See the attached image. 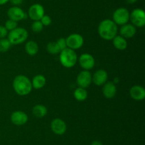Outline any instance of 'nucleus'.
I'll use <instances>...</instances> for the list:
<instances>
[{
  "label": "nucleus",
  "mask_w": 145,
  "mask_h": 145,
  "mask_svg": "<svg viewBox=\"0 0 145 145\" xmlns=\"http://www.w3.org/2000/svg\"><path fill=\"white\" fill-rule=\"evenodd\" d=\"M108 78V75L107 71L103 69H99L92 75V82L97 86H102L107 82Z\"/></svg>",
  "instance_id": "obj_14"
},
{
  "label": "nucleus",
  "mask_w": 145,
  "mask_h": 145,
  "mask_svg": "<svg viewBox=\"0 0 145 145\" xmlns=\"http://www.w3.org/2000/svg\"><path fill=\"white\" fill-rule=\"evenodd\" d=\"M31 83H32L33 88H35L36 90L41 89L46 84V78L44 75H40V74L36 75L33 77L32 81H31Z\"/></svg>",
  "instance_id": "obj_19"
},
{
  "label": "nucleus",
  "mask_w": 145,
  "mask_h": 145,
  "mask_svg": "<svg viewBox=\"0 0 145 145\" xmlns=\"http://www.w3.org/2000/svg\"><path fill=\"white\" fill-rule=\"evenodd\" d=\"M137 32L136 27L132 24H125L121 26L120 28V35L125 38H131Z\"/></svg>",
  "instance_id": "obj_16"
},
{
  "label": "nucleus",
  "mask_w": 145,
  "mask_h": 145,
  "mask_svg": "<svg viewBox=\"0 0 145 145\" xmlns=\"http://www.w3.org/2000/svg\"><path fill=\"white\" fill-rule=\"evenodd\" d=\"M8 40L11 45H18L25 42L28 37V33L23 27H17L8 33Z\"/></svg>",
  "instance_id": "obj_4"
},
{
  "label": "nucleus",
  "mask_w": 145,
  "mask_h": 145,
  "mask_svg": "<svg viewBox=\"0 0 145 145\" xmlns=\"http://www.w3.org/2000/svg\"><path fill=\"white\" fill-rule=\"evenodd\" d=\"M8 1H9V0H0V5H4Z\"/></svg>",
  "instance_id": "obj_33"
},
{
  "label": "nucleus",
  "mask_w": 145,
  "mask_h": 145,
  "mask_svg": "<svg viewBox=\"0 0 145 145\" xmlns=\"http://www.w3.org/2000/svg\"><path fill=\"white\" fill-rule=\"evenodd\" d=\"M11 44L8 41V38H1L0 39V52H7L11 48Z\"/></svg>",
  "instance_id": "obj_24"
},
{
  "label": "nucleus",
  "mask_w": 145,
  "mask_h": 145,
  "mask_svg": "<svg viewBox=\"0 0 145 145\" xmlns=\"http://www.w3.org/2000/svg\"><path fill=\"white\" fill-rule=\"evenodd\" d=\"M50 127L52 132L57 135H62L66 132L67 125L60 118H55L51 122Z\"/></svg>",
  "instance_id": "obj_13"
},
{
  "label": "nucleus",
  "mask_w": 145,
  "mask_h": 145,
  "mask_svg": "<svg viewBox=\"0 0 145 145\" xmlns=\"http://www.w3.org/2000/svg\"><path fill=\"white\" fill-rule=\"evenodd\" d=\"M67 47L72 50H77L83 46L84 40L83 36L79 34H72L66 38Z\"/></svg>",
  "instance_id": "obj_7"
},
{
  "label": "nucleus",
  "mask_w": 145,
  "mask_h": 145,
  "mask_svg": "<svg viewBox=\"0 0 145 145\" xmlns=\"http://www.w3.org/2000/svg\"><path fill=\"white\" fill-rule=\"evenodd\" d=\"M4 26H5V28H7V31H11L18 27V22L14 21V20H11L8 18V19L6 21Z\"/></svg>",
  "instance_id": "obj_26"
},
{
  "label": "nucleus",
  "mask_w": 145,
  "mask_h": 145,
  "mask_svg": "<svg viewBox=\"0 0 145 145\" xmlns=\"http://www.w3.org/2000/svg\"><path fill=\"white\" fill-rule=\"evenodd\" d=\"M126 2L127 3V4H135V3H136L137 1V0H125Z\"/></svg>",
  "instance_id": "obj_32"
},
{
  "label": "nucleus",
  "mask_w": 145,
  "mask_h": 145,
  "mask_svg": "<svg viewBox=\"0 0 145 145\" xmlns=\"http://www.w3.org/2000/svg\"><path fill=\"white\" fill-rule=\"evenodd\" d=\"M74 97L78 101H84L88 97V92L86 88L79 87L75 89L74 92Z\"/></svg>",
  "instance_id": "obj_22"
},
{
  "label": "nucleus",
  "mask_w": 145,
  "mask_h": 145,
  "mask_svg": "<svg viewBox=\"0 0 145 145\" xmlns=\"http://www.w3.org/2000/svg\"><path fill=\"white\" fill-rule=\"evenodd\" d=\"M118 25L111 19H104L99 24L98 33L103 39L112 41L118 34Z\"/></svg>",
  "instance_id": "obj_1"
},
{
  "label": "nucleus",
  "mask_w": 145,
  "mask_h": 145,
  "mask_svg": "<svg viewBox=\"0 0 145 145\" xmlns=\"http://www.w3.org/2000/svg\"><path fill=\"white\" fill-rule=\"evenodd\" d=\"M25 51L29 55H35L39 51V46L38 44L34 41H29L25 44Z\"/></svg>",
  "instance_id": "obj_21"
},
{
  "label": "nucleus",
  "mask_w": 145,
  "mask_h": 145,
  "mask_svg": "<svg viewBox=\"0 0 145 145\" xmlns=\"http://www.w3.org/2000/svg\"><path fill=\"white\" fill-rule=\"evenodd\" d=\"M13 88L18 95L25 96L31 93L33 87L31 80L27 76L18 75L14 78L13 80Z\"/></svg>",
  "instance_id": "obj_2"
},
{
  "label": "nucleus",
  "mask_w": 145,
  "mask_h": 145,
  "mask_svg": "<svg viewBox=\"0 0 145 145\" xmlns=\"http://www.w3.org/2000/svg\"><path fill=\"white\" fill-rule=\"evenodd\" d=\"M7 16L9 19L14 20L16 22L25 19L28 16L26 13L24 12L22 9L20 8L19 7H15V6L8 9L7 11Z\"/></svg>",
  "instance_id": "obj_10"
},
{
  "label": "nucleus",
  "mask_w": 145,
  "mask_h": 145,
  "mask_svg": "<svg viewBox=\"0 0 145 145\" xmlns=\"http://www.w3.org/2000/svg\"><path fill=\"white\" fill-rule=\"evenodd\" d=\"M8 31L4 26L0 25V39L6 38V36H7L8 35Z\"/></svg>",
  "instance_id": "obj_29"
},
{
  "label": "nucleus",
  "mask_w": 145,
  "mask_h": 145,
  "mask_svg": "<svg viewBox=\"0 0 145 145\" xmlns=\"http://www.w3.org/2000/svg\"><path fill=\"white\" fill-rule=\"evenodd\" d=\"M103 86V94L105 98L111 99L116 96L117 92L116 84L113 83V82H106Z\"/></svg>",
  "instance_id": "obj_17"
},
{
  "label": "nucleus",
  "mask_w": 145,
  "mask_h": 145,
  "mask_svg": "<svg viewBox=\"0 0 145 145\" xmlns=\"http://www.w3.org/2000/svg\"><path fill=\"white\" fill-rule=\"evenodd\" d=\"M59 53V61L65 68H73L77 63V54L74 50L66 48L61 51Z\"/></svg>",
  "instance_id": "obj_3"
},
{
  "label": "nucleus",
  "mask_w": 145,
  "mask_h": 145,
  "mask_svg": "<svg viewBox=\"0 0 145 145\" xmlns=\"http://www.w3.org/2000/svg\"><path fill=\"white\" fill-rule=\"evenodd\" d=\"M130 20V12L124 7H120L115 10L113 14V21L117 25L123 26L127 24Z\"/></svg>",
  "instance_id": "obj_5"
},
{
  "label": "nucleus",
  "mask_w": 145,
  "mask_h": 145,
  "mask_svg": "<svg viewBox=\"0 0 145 145\" xmlns=\"http://www.w3.org/2000/svg\"><path fill=\"white\" fill-rule=\"evenodd\" d=\"M32 112L35 117L42 118L48 113V109L45 105L38 104V105H35L33 107Z\"/></svg>",
  "instance_id": "obj_20"
},
{
  "label": "nucleus",
  "mask_w": 145,
  "mask_h": 145,
  "mask_svg": "<svg viewBox=\"0 0 145 145\" xmlns=\"http://www.w3.org/2000/svg\"><path fill=\"white\" fill-rule=\"evenodd\" d=\"M9 1L11 3L12 5L15 6V7H18V6L22 4L24 0H9Z\"/></svg>",
  "instance_id": "obj_30"
},
{
  "label": "nucleus",
  "mask_w": 145,
  "mask_h": 145,
  "mask_svg": "<svg viewBox=\"0 0 145 145\" xmlns=\"http://www.w3.org/2000/svg\"><path fill=\"white\" fill-rule=\"evenodd\" d=\"M112 41L115 48L119 51H124L127 48V39L120 35H116Z\"/></svg>",
  "instance_id": "obj_18"
},
{
  "label": "nucleus",
  "mask_w": 145,
  "mask_h": 145,
  "mask_svg": "<svg viewBox=\"0 0 145 145\" xmlns=\"http://www.w3.org/2000/svg\"><path fill=\"white\" fill-rule=\"evenodd\" d=\"M130 95L133 100L142 101L145 98V89L141 85H134L130 90Z\"/></svg>",
  "instance_id": "obj_15"
},
{
  "label": "nucleus",
  "mask_w": 145,
  "mask_h": 145,
  "mask_svg": "<svg viewBox=\"0 0 145 145\" xmlns=\"http://www.w3.org/2000/svg\"><path fill=\"white\" fill-rule=\"evenodd\" d=\"M79 63L81 68L85 71L92 69L95 65V59L92 55L89 53H83L79 56Z\"/></svg>",
  "instance_id": "obj_11"
},
{
  "label": "nucleus",
  "mask_w": 145,
  "mask_h": 145,
  "mask_svg": "<svg viewBox=\"0 0 145 145\" xmlns=\"http://www.w3.org/2000/svg\"><path fill=\"white\" fill-rule=\"evenodd\" d=\"M92 82V75L89 71H81L76 77V84L80 88H86L91 85Z\"/></svg>",
  "instance_id": "obj_9"
},
{
  "label": "nucleus",
  "mask_w": 145,
  "mask_h": 145,
  "mask_svg": "<svg viewBox=\"0 0 145 145\" xmlns=\"http://www.w3.org/2000/svg\"><path fill=\"white\" fill-rule=\"evenodd\" d=\"M44 15H45V9L44 7L40 4H33L28 9V16L33 21H40Z\"/></svg>",
  "instance_id": "obj_8"
},
{
  "label": "nucleus",
  "mask_w": 145,
  "mask_h": 145,
  "mask_svg": "<svg viewBox=\"0 0 145 145\" xmlns=\"http://www.w3.org/2000/svg\"><path fill=\"white\" fill-rule=\"evenodd\" d=\"M10 119L14 125L22 126L27 123L28 120V117L25 112L21 110H16L11 113Z\"/></svg>",
  "instance_id": "obj_12"
},
{
  "label": "nucleus",
  "mask_w": 145,
  "mask_h": 145,
  "mask_svg": "<svg viewBox=\"0 0 145 145\" xmlns=\"http://www.w3.org/2000/svg\"><path fill=\"white\" fill-rule=\"evenodd\" d=\"M43 26H44L42 25L40 21H35L31 24V30L34 33L38 34V33H40L42 31V30L43 29Z\"/></svg>",
  "instance_id": "obj_25"
},
{
  "label": "nucleus",
  "mask_w": 145,
  "mask_h": 145,
  "mask_svg": "<svg viewBox=\"0 0 145 145\" xmlns=\"http://www.w3.org/2000/svg\"><path fill=\"white\" fill-rule=\"evenodd\" d=\"M46 49L48 53L51 54H57L60 52L59 46L56 41H50L47 44Z\"/></svg>",
  "instance_id": "obj_23"
},
{
  "label": "nucleus",
  "mask_w": 145,
  "mask_h": 145,
  "mask_svg": "<svg viewBox=\"0 0 145 145\" xmlns=\"http://www.w3.org/2000/svg\"><path fill=\"white\" fill-rule=\"evenodd\" d=\"M57 44L58 46H59V49H60V51H62V50L65 49L67 47V43H66V39L65 38H60L58 40L56 41Z\"/></svg>",
  "instance_id": "obj_28"
},
{
  "label": "nucleus",
  "mask_w": 145,
  "mask_h": 145,
  "mask_svg": "<svg viewBox=\"0 0 145 145\" xmlns=\"http://www.w3.org/2000/svg\"><path fill=\"white\" fill-rule=\"evenodd\" d=\"M130 20L135 27L142 28L145 25V13L142 9H135L130 13Z\"/></svg>",
  "instance_id": "obj_6"
},
{
  "label": "nucleus",
  "mask_w": 145,
  "mask_h": 145,
  "mask_svg": "<svg viewBox=\"0 0 145 145\" xmlns=\"http://www.w3.org/2000/svg\"><path fill=\"white\" fill-rule=\"evenodd\" d=\"M40 22L42 23V24L45 26H50L52 23V18H50V16L48 15H44L42 18H40Z\"/></svg>",
  "instance_id": "obj_27"
},
{
  "label": "nucleus",
  "mask_w": 145,
  "mask_h": 145,
  "mask_svg": "<svg viewBox=\"0 0 145 145\" xmlns=\"http://www.w3.org/2000/svg\"><path fill=\"white\" fill-rule=\"evenodd\" d=\"M91 145H103V144L101 142H100V141L95 140L92 142V143L91 144Z\"/></svg>",
  "instance_id": "obj_31"
}]
</instances>
